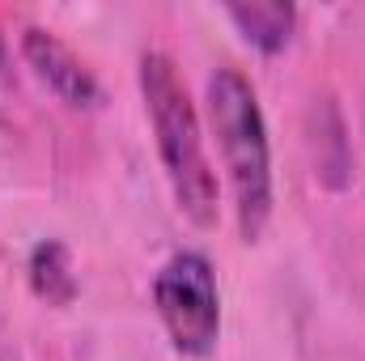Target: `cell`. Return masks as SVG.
Returning a JSON list of instances; mask_svg holds the SVG:
<instances>
[{
    "instance_id": "cell-6",
    "label": "cell",
    "mask_w": 365,
    "mask_h": 361,
    "mask_svg": "<svg viewBox=\"0 0 365 361\" xmlns=\"http://www.w3.org/2000/svg\"><path fill=\"white\" fill-rule=\"evenodd\" d=\"M30 285L43 302L51 306H68L77 298V276H73V260H68V247L60 238H43L34 251H30Z\"/></svg>"
},
{
    "instance_id": "cell-1",
    "label": "cell",
    "mask_w": 365,
    "mask_h": 361,
    "mask_svg": "<svg viewBox=\"0 0 365 361\" xmlns=\"http://www.w3.org/2000/svg\"><path fill=\"white\" fill-rule=\"evenodd\" d=\"M136 81H140V98H145L153 141H158V158H162V171H166V183L175 191L179 213L200 230L217 225L221 187H217L212 162L204 153L200 115L187 98L179 64L166 51H145L140 68H136Z\"/></svg>"
},
{
    "instance_id": "cell-2",
    "label": "cell",
    "mask_w": 365,
    "mask_h": 361,
    "mask_svg": "<svg viewBox=\"0 0 365 361\" xmlns=\"http://www.w3.org/2000/svg\"><path fill=\"white\" fill-rule=\"evenodd\" d=\"M208 123L230 175L238 234L242 243H259L272 221V145L255 86L230 64L208 73Z\"/></svg>"
},
{
    "instance_id": "cell-3",
    "label": "cell",
    "mask_w": 365,
    "mask_h": 361,
    "mask_svg": "<svg viewBox=\"0 0 365 361\" xmlns=\"http://www.w3.org/2000/svg\"><path fill=\"white\" fill-rule=\"evenodd\" d=\"M158 319L182 357H208L221 336V293L217 272L200 251H175L153 276Z\"/></svg>"
},
{
    "instance_id": "cell-5",
    "label": "cell",
    "mask_w": 365,
    "mask_h": 361,
    "mask_svg": "<svg viewBox=\"0 0 365 361\" xmlns=\"http://www.w3.org/2000/svg\"><path fill=\"white\" fill-rule=\"evenodd\" d=\"M225 17L238 26V34L259 47L264 56H276L289 47L293 26H297V9L289 0H251V4H225Z\"/></svg>"
},
{
    "instance_id": "cell-4",
    "label": "cell",
    "mask_w": 365,
    "mask_h": 361,
    "mask_svg": "<svg viewBox=\"0 0 365 361\" xmlns=\"http://www.w3.org/2000/svg\"><path fill=\"white\" fill-rule=\"evenodd\" d=\"M21 56L34 68V77L56 93L64 106H98V81L93 73L73 56V47H64L51 30L43 26H26L21 30Z\"/></svg>"
}]
</instances>
